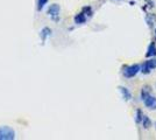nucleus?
<instances>
[{"label": "nucleus", "mask_w": 156, "mask_h": 140, "mask_svg": "<svg viewBox=\"0 0 156 140\" xmlns=\"http://www.w3.org/2000/svg\"><path fill=\"white\" fill-rule=\"evenodd\" d=\"M47 1H48V0H39V2H37V8H39V11H41V9L44 7V5L47 4Z\"/></svg>", "instance_id": "ddd939ff"}, {"label": "nucleus", "mask_w": 156, "mask_h": 140, "mask_svg": "<svg viewBox=\"0 0 156 140\" xmlns=\"http://www.w3.org/2000/svg\"><path fill=\"white\" fill-rule=\"evenodd\" d=\"M155 39H156V29H155Z\"/></svg>", "instance_id": "4468645a"}, {"label": "nucleus", "mask_w": 156, "mask_h": 140, "mask_svg": "<svg viewBox=\"0 0 156 140\" xmlns=\"http://www.w3.org/2000/svg\"><path fill=\"white\" fill-rule=\"evenodd\" d=\"M89 16L85 14L84 11H82L80 13H78L76 16H75V22L77 23V25H82V23H84L85 21H86V19H87Z\"/></svg>", "instance_id": "6e6552de"}, {"label": "nucleus", "mask_w": 156, "mask_h": 140, "mask_svg": "<svg viewBox=\"0 0 156 140\" xmlns=\"http://www.w3.org/2000/svg\"><path fill=\"white\" fill-rule=\"evenodd\" d=\"M146 21H147L148 26L151 28V27H153V23H155V21H156V15H154L153 13H148L146 15Z\"/></svg>", "instance_id": "9d476101"}, {"label": "nucleus", "mask_w": 156, "mask_h": 140, "mask_svg": "<svg viewBox=\"0 0 156 140\" xmlns=\"http://www.w3.org/2000/svg\"><path fill=\"white\" fill-rule=\"evenodd\" d=\"M141 100L148 110H156V97L153 95V89L149 85H144L141 89Z\"/></svg>", "instance_id": "f257e3e1"}, {"label": "nucleus", "mask_w": 156, "mask_h": 140, "mask_svg": "<svg viewBox=\"0 0 156 140\" xmlns=\"http://www.w3.org/2000/svg\"><path fill=\"white\" fill-rule=\"evenodd\" d=\"M15 138L14 131L8 126H0V140H11Z\"/></svg>", "instance_id": "20e7f679"}, {"label": "nucleus", "mask_w": 156, "mask_h": 140, "mask_svg": "<svg viewBox=\"0 0 156 140\" xmlns=\"http://www.w3.org/2000/svg\"><path fill=\"white\" fill-rule=\"evenodd\" d=\"M141 125L143 126V128H146V130H148L150 127L153 126V121L150 120V118L148 116H143V119L141 121Z\"/></svg>", "instance_id": "1a4fd4ad"}, {"label": "nucleus", "mask_w": 156, "mask_h": 140, "mask_svg": "<svg viewBox=\"0 0 156 140\" xmlns=\"http://www.w3.org/2000/svg\"><path fill=\"white\" fill-rule=\"evenodd\" d=\"M143 112H142V110L141 109H137L136 110V112H135V123L136 124H141V121H142L143 119Z\"/></svg>", "instance_id": "9b49d317"}, {"label": "nucleus", "mask_w": 156, "mask_h": 140, "mask_svg": "<svg viewBox=\"0 0 156 140\" xmlns=\"http://www.w3.org/2000/svg\"><path fill=\"white\" fill-rule=\"evenodd\" d=\"M156 69V59L155 57H150L149 60L144 61L141 64V73L143 75H149L153 70Z\"/></svg>", "instance_id": "7ed1b4c3"}, {"label": "nucleus", "mask_w": 156, "mask_h": 140, "mask_svg": "<svg viewBox=\"0 0 156 140\" xmlns=\"http://www.w3.org/2000/svg\"><path fill=\"white\" fill-rule=\"evenodd\" d=\"M119 89V91H120V93H121V96H122V98H124V100H126V102H128V100L132 99V93H130V91L127 89V88L125 87H119L118 88Z\"/></svg>", "instance_id": "0eeeda50"}, {"label": "nucleus", "mask_w": 156, "mask_h": 140, "mask_svg": "<svg viewBox=\"0 0 156 140\" xmlns=\"http://www.w3.org/2000/svg\"><path fill=\"white\" fill-rule=\"evenodd\" d=\"M139 73H141V64H130L122 67V75L125 78H133Z\"/></svg>", "instance_id": "f03ea898"}, {"label": "nucleus", "mask_w": 156, "mask_h": 140, "mask_svg": "<svg viewBox=\"0 0 156 140\" xmlns=\"http://www.w3.org/2000/svg\"><path fill=\"white\" fill-rule=\"evenodd\" d=\"M48 13H49V15L51 16L54 20H57L59 16V6L56 5V4L51 5V6L49 7V9H48Z\"/></svg>", "instance_id": "39448f33"}, {"label": "nucleus", "mask_w": 156, "mask_h": 140, "mask_svg": "<svg viewBox=\"0 0 156 140\" xmlns=\"http://www.w3.org/2000/svg\"><path fill=\"white\" fill-rule=\"evenodd\" d=\"M50 33H51V31H50L49 28H43V31L41 32V35H42L43 40H46V36H47V35H49Z\"/></svg>", "instance_id": "f8f14e48"}, {"label": "nucleus", "mask_w": 156, "mask_h": 140, "mask_svg": "<svg viewBox=\"0 0 156 140\" xmlns=\"http://www.w3.org/2000/svg\"><path fill=\"white\" fill-rule=\"evenodd\" d=\"M156 56V42L155 41H153V42H150L148 48H147V52H146V57H155Z\"/></svg>", "instance_id": "423d86ee"}]
</instances>
